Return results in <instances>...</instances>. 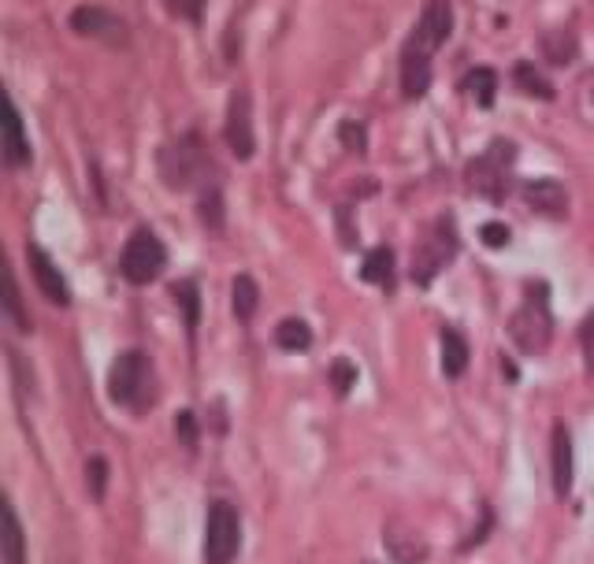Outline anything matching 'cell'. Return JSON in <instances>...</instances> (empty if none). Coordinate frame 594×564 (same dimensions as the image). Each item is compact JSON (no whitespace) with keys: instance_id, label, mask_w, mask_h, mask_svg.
Returning <instances> with one entry per match:
<instances>
[{"instance_id":"cell-1","label":"cell","mask_w":594,"mask_h":564,"mask_svg":"<svg viewBox=\"0 0 594 564\" xmlns=\"http://www.w3.org/2000/svg\"><path fill=\"white\" fill-rule=\"evenodd\" d=\"M509 338L524 357L546 353L550 338H554V312H550V286L532 279L524 286V301L509 316Z\"/></svg>"},{"instance_id":"cell-2","label":"cell","mask_w":594,"mask_h":564,"mask_svg":"<svg viewBox=\"0 0 594 564\" xmlns=\"http://www.w3.org/2000/svg\"><path fill=\"white\" fill-rule=\"evenodd\" d=\"M109 398L131 412L153 409V365H148L145 353L126 349V353L115 357L109 371Z\"/></svg>"},{"instance_id":"cell-3","label":"cell","mask_w":594,"mask_h":564,"mask_svg":"<svg viewBox=\"0 0 594 564\" xmlns=\"http://www.w3.org/2000/svg\"><path fill=\"white\" fill-rule=\"evenodd\" d=\"M212 172H216V167H212V156L197 137H178V142L161 148V178L172 189L208 186Z\"/></svg>"},{"instance_id":"cell-4","label":"cell","mask_w":594,"mask_h":564,"mask_svg":"<svg viewBox=\"0 0 594 564\" xmlns=\"http://www.w3.org/2000/svg\"><path fill=\"white\" fill-rule=\"evenodd\" d=\"M453 257H458V227H453L450 216H439L420 234L417 246H412V283L431 286L434 275H439Z\"/></svg>"},{"instance_id":"cell-5","label":"cell","mask_w":594,"mask_h":564,"mask_svg":"<svg viewBox=\"0 0 594 564\" xmlns=\"http://www.w3.org/2000/svg\"><path fill=\"white\" fill-rule=\"evenodd\" d=\"M513 156H516L513 142H494L483 156H472L469 167H464V178H469L472 194L502 205L509 197L505 189H509V167H513Z\"/></svg>"},{"instance_id":"cell-6","label":"cell","mask_w":594,"mask_h":564,"mask_svg":"<svg viewBox=\"0 0 594 564\" xmlns=\"http://www.w3.org/2000/svg\"><path fill=\"white\" fill-rule=\"evenodd\" d=\"M167 268V249L164 242L156 238L148 227H137L123 246L120 271L131 286H148L153 279H161V271Z\"/></svg>"},{"instance_id":"cell-7","label":"cell","mask_w":594,"mask_h":564,"mask_svg":"<svg viewBox=\"0 0 594 564\" xmlns=\"http://www.w3.org/2000/svg\"><path fill=\"white\" fill-rule=\"evenodd\" d=\"M242 550V516L231 502H212L205 520V564H235Z\"/></svg>"},{"instance_id":"cell-8","label":"cell","mask_w":594,"mask_h":564,"mask_svg":"<svg viewBox=\"0 0 594 564\" xmlns=\"http://www.w3.org/2000/svg\"><path fill=\"white\" fill-rule=\"evenodd\" d=\"M450 34H453V8L445 4V0H431V4L423 8L420 23L409 34L406 45L434 60V52H439V45H445V38Z\"/></svg>"},{"instance_id":"cell-9","label":"cell","mask_w":594,"mask_h":564,"mask_svg":"<svg viewBox=\"0 0 594 564\" xmlns=\"http://www.w3.org/2000/svg\"><path fill=\"white\" fill-rule=\"evenodd\" d=\"M71 27L86 38H98L104 45H126V23L109 8H98V4H82L71 12Z\"/></svg>"},{"instance_id":"cell-10","label":"cell","mask_w":594,"mask_h":564,"mask_svg":"<svg viewBox=\"0 0 594 564\" xmlns=\"http://www.w3.org/2000/svg\"><path fill=\"white\" fill-rule=\"evenodd\" d=\"M223 134H227L231 153H235L238 160H249L253 156V148H257V137H253V104H249V93L246 90L231 93L227 126H223Z\"/></svg>"},{"instance_id":"cell-11","label":"cell","mask_w":594,"mask_h":564,"mask_svg":"<svg viewBox=\"0 0 594 564\" xmlns=\"http://www.w3.org/2000/svg\"><path fill=\"white\" fill-rule=\"evenodd\" d=\"M27 264H30V275H34L38 290L49 297L52 305H68L71 301V290H68V279H63V271L52 264V257L41 246H30L27 249Z\"/></svg>"},{"instance_id":"cell-12","label":"cell","mask_w":594,"mask_h":564,"mask_svg":"<svg viewBox=\"0 0 594 564\" xmlns=\"http://www.w3.org/2000/svg\"><path fill=\"white\" fill-rule=\"evenodd\" d=\"M524 201H528V208L539 212V216H546V219H565L569 216V189L561 183H554V178H535V183H528Z\"/></svg>"},{"instance_id":"cell-13","label":"cell","mask_w":594,"mask_h":564,"mask_svg":"<svg viewBox=\"0 0 594 564\" xmlns=\"http://www.w3.org/2000/svg\"><path fill=\"white\" fill-rule=\"evenodd\" d=\"M550 475H554V494L565 502L572 491V434L565 423H554L550 434Z\"/></svg>"},{"instance_id":"cell-14","label":"cell","mask_w":594,"mask_h":564,"mask_svg":"<svg viewBox=\"0 0 594 564\" xmlns=\"http://www.w3.org/2000/svg\"><path fill=\"white\" fill-rule=\"evenodd\" d=\"M383 542H387L390 557H395L398 564H423L428 561V542H423L409 524H401V520H390L387 531H383Z\"/></svg>"},{"instance_id":"cell-15","label":"cell","mask_w":594,"mask_h":564,"mask_svg":"<svg viewBox=\"0 0 594 564\" xmlns=\"http://www.w3.org/2000/svg\"><path fill=\"white\" fill-rule=\"evenodd\" d=\"M431 86V57H423L417 49H401V93H406L409 101L423 98Z\"/></svg>"},{"instance_id":"cell-16","label":"cell","mask_w":594,"mask_h":564,"mask_svg":"<svg viewBox=\"0 0 594 564\" xmlns=\"http://www.w3.org/2000/svg\"><path fill=\"white\" fill-rule=\"evenodd\" d=\"M30 137L27 126L19 120L16 104H4V164L8 167H27L30 164Z\"/></svg>"},{"instance_id":"cell-17","label":"cell","mask_w":594,"mask_h":564,"mask_svg":"<svg viewBox=\"0 0 594 564\" xmlns=\"http://www.w3.org/2000/svg\"><path fill=\"white\" fill-rule=\"evenodd\" d=\"M260 305V286L253 275H235V286H231V308H235L238 324H253Z\"/></svg>"},{"instance_id":"cell-18","label":"cell","mask_w":594,"mask_h":564,"mask_svg":"<svg viewBox=\"0 0 594 564\" xmlns=\"http://www.w3.org/2000/svg\"><path fill=\"white\" fill-rule=\"evenodd\" d=\"M275 346L283 349V353H309L313 349V327L305 324V319H283L279 327H275Z\"/></svg>"},{"instance_id":"cell-19","label":"cell","mask_w":594,"mask_h":564,"mask_svg":"<svg viewBox=\"0 0 594 564\" xmlns=\"http://www.w3.org/2000/svg\"><path fill=\"white\" fill-rule=\"evenodd\" d=\"M360 279L390 290V286H395V253H390L387 246L371 249L368 257H365V264H360Z\"/></svg>"},{"instance_id":"cell-20","label":"cell","mask_w":594,"mask_h":564,"mask_svg":"<svg viewBox=\"0 0 594 564\" xmlns=\"http://www.w3.org/2000/svg\"><path fill=\"white\" fill-rule=\"evenodd\" d=\"M464 368H469V342L445 327L442 331V376L445 379H461Z\"/></svg>"},{"instance_id":"cell-21","label":"cell","mask_w":594,"mask_h":564,"mask_svg":"<svg viewBox=\"0 0 594 564\" xmlns=\"http://www.w3.org/2000/svg\"><path fill=\"white\" fill-rule=\"evenodd\" d=\"M543 57L554 63V68H565V63L576 60V34H572V30L543 34Z\"/></svg>"},{"instance_id":"cell-22","label":"cell","mask_w":594,"mask_h":564,"mask_svg":"<svg viewBox=\"0 0 594 564\" xmlns=\"http://www.w3.org/2000/svg\"><path fill=\"white\" fill-rule=\"evenodd\" d=\"M464 90L472 93L480 109H494V93H498V74L491 68H472L469 79H464Z\"/></svg>"},{"instance_id":"cell-23","label":"cell","mask_w":594,"mask_h":564,"mask_svg":"<svg viewBox=\"0 0 594 564\" xmlns=\"http://www.w3.org/2000/svg\"><path fill=\"white\" fill-rule=\"evenodd\" d=\"M4 564H27V542H23V527H19L16 509L4 513Z\"/></svg>"},{"instance_id":"cell-24","label":"cell","mask_w":594,"mask_h":564,"mask_svg":"<svg viewBox=\"0 0 594 564\" xmlns=\"http://www.w3.org/2000/svg\"><path fill=\"white\" fill-rule=\"evenodd\" d=\"M513 82L524 93L539 98V101H554V86H550V82L532 68V63H516V68H513Z\"/></svg>"},{"instance_id":"cell-25","label":"cell","mask_w":594,"mask_h":564,"mask_svg":"<svg viewBox=\"0 0 594 564\" xmlns=\"http://www.w3.org/2000/svg\"><path fill=\"white\" fill-rule=\"evenodd\" d=\"M172 294H175V301L183 305L186 327H190V331H197V324H201V294H197V286L194 283H175Z\"/></svg>"},{"instance_id":"cell-26","label":"cell","mask_w":594,"mask_h":564,"mask_svg":"<svg viewBox=\"0 0 594 564\" xmlns=\"http://www.w3.org/2000/svg\"><path fill=\"white\" fill-rule=\"evenodd\" d=\"M201 219H205V230H212V234L223 230V197L216 186L201 189Z\"/></svg>"},{"instance_id":"cell-27","label":"cell","mask_w":594,"mask_h":564,"mask_svg":"<svg viewBox=\"0 0 594 564\" xmlns=\"http://www.w3.org/2000/svg\"><path fill=\"white\" fill-rule=\"evenodd\" d=\"M86 486H90V498L93 502H104V491H109V461L98 453V457H90V464H86Z\"/></svg>"},{"instance_id":"cell-28","label":"cell","mask_w":594,"mask_h":564,"mask_svg":"<svg viewBox=\"0 0 594 564\" xmlns=\"http://www.w3.org/2000/svg\"><path fill=\"white\" fill-rule=\"evenodd\" d=\"M4 305H8V316H12V324L27 335V331H30V316H27L23 301H19V290H16V279H12V275H4Z\"/></svg>"},{"instance_id":"cell-29","label":"cell","mask_w":594,"mask_h":564,"mask_svg":"<svg viewBox=\"0 0 594 564\" xmlns=\"http://www.w3.org/2000/svg\"><path fill=\"white\" fill-rule=\"evenodd\" d=\"M327 376H331V387H335L338 398H346V393L354 390V382H357V368L349 365V360H335Z\"/></svg>"},{"instance_id":"cell-30","label":"cell","mask_w":594,"mask_h":564,"mask_svg":"<svg viewBox=\"0 0 594 564\" xmlns=\"http://www.w3.org/2000/svg\"><path fill=\"white\" fill-rule=\"evenodd\" d=\"M338 137H342V145L349 148V153H365V126L354 123V120H346L342 126H338Z\"/></svg>"},{"instance_id":"cell-31","label":"cell","mask_w":594,"mask_h":564,"mask_svg":"<svg viewBox=\"0 0 594 564\" xmlns=\"http://www.w3.org/2000/svg\"><path fill=\"white\" fill-rule=\"evenodd\" d=\"M480 238H483V246H491V249H505L509 246V227L505 223H498V219H491V223H483V230H480Z\"/></svg>"},{"instance_id":"cell-32","label":"cell","mask_w":594,"mask_h":564,"mask_svg":"<svg viewBox=\"0 0 594 564\" xmlns=\"http://www.w3.org/2000/svg\"><path fill=\"white\" fill-rule=\"evenodd\" d=\"M175 434L183 439L186 450H194V445H197V420H194V412H178V417H175Z\"/></svg>"},{"instance_id":"cell-33","label":"cell","mask_w":594,"mask_h":564,"mask_svg":"<svg viewBox=\"0 0 594 564\" xmlns=\"http://www.w3.org/2000/svg\"><path fill=\"white\" fill-rule=\"evenodd\" d=\"M580 346H583V360H587V371H591V379H594V312L583 319V327H580Z\"/></svg>"}]
</instances>
